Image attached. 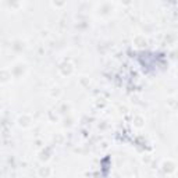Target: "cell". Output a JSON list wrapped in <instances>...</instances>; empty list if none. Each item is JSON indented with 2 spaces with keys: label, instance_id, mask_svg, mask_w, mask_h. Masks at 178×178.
<instances>
[{
  "label": "cell",
  "instance_id": "cell-1",
  "mask_svg": "<svg viewBox=\"0 0 178 178\" xmlns=\"http://www.w3.org/2000/svg\"><path fill=\"white\" fill-rule=\"evenodd\" d=\"M163 170H164L165 173H171V171H174L175 170V165L173 162H164V164H163Z\"/></svg>",
  "mask_w": 178,
  "mask_h": 178
},
{
  "label": "cell",
  "instance_id": "cell-3",
  "mask_svg": "<svg viewBox=\"0 0 178 178\" xmlns=\"http://www.w3.org/2000/svg\"><path fill=\"white\" fill-rule=\"evenodd\" d=\"M143 124V118L140 117V115H136V120H135V125H138V127H140Z\"/></svg>",
  "mask_w": 178,
  "mask_h": 178
},
{
  "label": "cell",
  "instance_id": "cell-2",
  "mask_svg": "<svg viewBox=\"0 0 178 178\" xmlns=\"http://www.w3.org/2000/svg\"><path fill=\"white\" fill-rule=\"evenodd\" d=\"M29 121H31V118L24 115V118H22V117L20 118V125H21V127H26V125H29Z\"/></svg>",
  "mask_w": 178,
  "mask_h": 178
}]
</instances>
